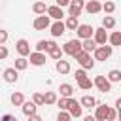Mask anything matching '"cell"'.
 <instances>
[{"label": "cell", "instance_id": "cell-1", "mask_svg": "<svg viewBox=\"0 0 121 121\" xmlns=\"http://www.w3.org/2000/svg\"><path fill=\"white\" fill-rule=\"evenodd\" d=\"M74 59L79 62V66H81L83 70H91V68H95V59L91 57V53H87V51H83V49H81Z\"/></svg>", "mask_w": 121, "mask_h": 121}, {"label": "cell", "instance_id": "cell-2", "mask_svg": "<svg viewBox=\"0 0 121 121\" xmlns=\"http://www.w3.org/2000/svg\"><path fill=\"white\" fill-rule=\"evenodd\" d=\"M81 51V40H78V38H74V40H68L64 45H62V53H66V55H70L72 59L78 55Z\"/></svg>", "mask_w": 121, "mask_h": 121}, {"label": "cell", "instance_id": "cell-3", "mask_svg": "<svg viewBox=\"0 0 121 121\" xmlns=\"http://www.w3.org/2000/svg\"><path fill=\"white\" fill-rule=\"evenodd\" d=\"M113 53V47L112 45H98L95 51H93V57L95 60H108Z\"/></svg>", "mask_w": 121, "mask_h": 121}, {"label": "cell", "instance_id": "cell-4", "mask_svg": "<svg viewBox=\"0 0 121 121\" xmlns=\"http://www.w3.org/2000/svg\"><path fill=\"white\" fill-rule=\"evenodd\" d=\"M93 85H95L100 93H108V91H112V83L108 81L106 76H96V78L93 79Z\"/></svg>", "mask_w": 121, "mask_h": 121}, {"label": "cell", "instance_id": "cell-5", "mask_svg": "<svg viewBox=\"0 0 121 121\" xmlns=\"http://www.w3.org/2000/svg\"><path fill=\"white\" fill-rule=\"evenodd\" d=\"M83 8H85V0H70L68 15H70V17H79V13H81Z\"/></svg>", "mask_w": 121, "mask_h": 121}, {"label": "cell", "instance_id": "cell-6", "mask_svg": "<svg viewBox=\"0 0 121 121\" xmlns=\"http://www.w3.org/2000/svg\"><path fill=\"white\" fill-rule=\"evenodd\" d=\"M93 34H95V28H93L91 25H79V26H78V30H76L78 40H87V38H93Z\"/></svg>", "mask_w": 121, "mask_h": 121}, {"label": "cell", "instance_id": "cell-7", "mask_svg": "<svg viewBox=\"0 0 121 121\" xmlns=\"http://www.w3.org/2000/svg\"><path fill=\"white\" fill-rule=\"evenodd\" d=\"M68 113H70L72 117H81L83 108H81L79 100H76V98H68Z\"/></svg>", "mask_w": 121, "mask_h": 121}, {"label": "cell", "instance_id": "cell-8", "mask_svg": "<svg viewBox=\"0 0 121 121\" xmlns=\"http://www.w3.org/2000/svg\"><path fill=\"white\" fill-rule=\"evenodd\" d=\"M15 51L19 53V57H28L30 55V43L25 38H21V40L15 42Z\"/></svg>", "mask_w": 121, "mask_h": 121}, {"label": "cell", "instance_id": "cell-9", "mask_svg": "<svg viewBox=\"0 0 121 121\" xmlns=\"http://www.w3.org/2000/svg\"><path fill=\"white\" fill-rule=\"evenodd\" d=\"M32 26H34L36 30H45V28H49V26H51V21H49V17H47V15H38V17L34 19Z\"/></svg>", "mask_w": 121, "mask_h": 121}, {"label": "cell", "instance_id": "cell-10", "mask_svg": "<svg viewBox=\"0 0 121 121\" xmlns=\"http://www.w3.org/2000/svg\"><path fill=\"white\" fill-rule=\"evenodd\" d=\"M49 32H51L53 38H59V36H62V34L66 32V25H64L62 21H55V23H51Z\"/></svg>", "mask_w": 121, "mask_h": 121}, {"label": "cell", "instance_id": "cell-11", "mask_svg": "<svg viewBox=\"0 0 121 121\" xmlns=\"http://www.w3.org/2000/svg\"><path fill=\"white\" fill-rule=\"evenodd\" d=\"M93 40H95V43L96 45H106V42H108V32H106V28H95V34H93Z\"/></svg>", "mask_w": 121, "mask_h": 121}, {"label": "cell", "instance_id": "cell-12", "mask_svg": "<svg viewBox=\"0 0 121 121\" xmlns=\"http://www.w3.org/2000/svg\"><path fill=\"white\" fill-rule=\"evenodd\" d=\"M89 15H96L98 11H102V4L98 2V0H89V2H85V8H83Z\"/></svg>", "mask_w": 121, "mask_h": 121}, {"label": "cell", "instance_id": "cell-13", "mask_svg": "<svg viewBox=\"0 0 121 121\" xmlns=\"http://www.w3.org/2000/svg\"><path fill=\"white\" fill-rule=\"evenodd\" d=\"M47 17H49V19H55V21H62L64 11H62V8H59V6H47Z\"/></svg>", "mask_w": 121, "mask_h": 121}, {"label": "cell", "instance_id": "cell-14", "mask_svg": "<svg viewBox=\"0 0 121 121\" xmlns=\"http://www.w3.org/2000/svg\"><path fill=\"white\" fill-rule=\"evenodd\" d=\"M2 78H4V81H8V83H15V81L19 79V72H17L15 68H6V70L2 72Z\"/></svg>", "mask_w": 121, "mask_h": 121}, {"label": "cell", "instance_id": "cell-15", "mask_svg": "<svg viewBox=\"0 0 121 121\" xmlns=\"http://www.w3.org/2000/svg\"><path fill=\"white\" fill-rule=\"evenodd\" d=\"M108 108L110 106H106V104H96V108H95V119L96 121H106Z\"/></svg>", "mask_w": 121, "mask_h": 121}, {"label": "cell", "instance_id": "cell-16", "mask_svg": "<svg viewBox=\"0 0 121 121\" xmlns=\"http://www.w3.org/2000/svg\"><path fill=\"white\" fill-rule=\"evenodd\" d=\"M55 70H57L60 76H64V74H70L72 66H70V62H68V60L60 59V60H57V64H55Z\"/></svg>", "mask_w": 121, "mask_h": 121}, {"label": "cell", "instance_id": "cell-17", "mask_svg": "<svg viewBox=\"0 0 121 121\" xmlns=\"http://www.w3.org/2000/svg\"><path fill=\"white\" fill-rule=\"evenodd\" d=\"M30 64H34V66H43V64H45V53H38V51L30 53Z\"/></svg>", "mask_w": 121, "mask_h": 121}, {"label": "cell", "instance_id": "cell-18", "mask_svg": "<svg viewBox=\"0 0 121 121\" xmlns=\"http://www.w3.org/2000/svg\"><path fill=\"white\" fill-rule=\"evenodd\" d=\"M79 104H81V108H96V98L95 96H91V95H85V96H81V100H79Z\"/></svg>", "mask_w": 121, "mask_h": 121}, {"label": "cell", "instance_id": "cell-19", "mask_svg": "<svg viewBox=\"0 0 121 121\" xmlns=\"http://www.w3.org/2000/svg\"><path fill=\"white\" fill-rule=\"evenodd\" d=\"M32 11H34L36 15H45V13H47V4L42 2V0H38V2L32 4Z\"/></svg>", "mask_w": 121, "mask_h": 121}, {"label": "cell", "instance_id": "cell-20", "mask_svg": "<svg viewBox=\"0 0 121 121\" xmlns=\"http://www.w3.org/2000/svg\"><path fill=\"white\" fill-rule=\"evenodd\" d=\"M21 108H23V113H25L26 117H28V115H34V113H36V110H38V106H36L32 100L23 102V106H21Z\"/></svg>", "mask_w": 121, "mask_h": 121}, {"label": "cell", "instance_id": "cell-21", "mask_svg": "<svg viewBox=\"0 0 121 121\" xmlns=\"http://www.w3.org/2000/svg\"><path fill=\"white\" fill-rule=\"evenodd\" d=\"M96 47H98V45L95 43V40H93V38L81 40V49H83V51H87V53H93V51H95Z\"/></svg>", "mask_w": 121, "mask_h": 121}, {"label": "cell", "instance_id": "cell-22", "mask_svg": "<svg viewBox=\"0 0 121 121\" xmlns=\"http://www.w3.org/2000/svg\"><path fill=\"white\" fill-rule=\"evenodd\" d=\"M59 91H60V96H64V98H72V95H74V87L70 83H60Z\"/></svg>", "mask_w": 121, "mask_h": 121}, {"label": "cell", "instance_id": "cell-23", "mask_svg": "<svg viewBox=\"0 0 121 121\" xmlns=\"http://www.w3.org/2000/svg\"><path fill=\"white\" fill-rule=\"evenodd\" d=\"M108 42H110V45H112V47L121 45V32H119V30H113L112 34H108Z\"/></svg>", "mask_w": 121, "mask_h": 121}, {"label": "cell", "instance_id": "cell-24", "mask_svg": "<svg viewBox=\"0 0 121 121\" xmlns=\"http://www.w3.org/2000/svg\"><path fill=\"white\" fill-rule=\"evenodd\" d=\"M64 25H66V30H78V26H79V21H78V17H70L68 15V19L64 21Z\"/></svg>", "mask_w": 121, "mask_h": 121}, {"label": "cell", "instance_id": "cell-25", "mask_svg": "<svg viewBox=\"0 0 121 121\" xmlns=\"http://www.w3.org/2000/svg\"><path fill=\"white\" fill-rule=\"evenodd\" d=\"M108 81L110 83H117V81H121V70H117V68H113V70H110L108 72Z\"/></svg>", "mask_w": 121, "mask_h": 121}, {"label": "cell", "instance_id": "cell-26", "mask_svg": "<svg viewBox=\"0 0 121 121\" xmlns=\"http://www.w3.org/2000/svg\"><path fill=\"white\" fill-rule=\"evenodd\" d=\"M9 100H11V104L13 106H23V102H25V96H23V93H11V96H9Z\"/></svg>", "mask_w": 121, "mask_h": 121}, {"label": "cell", "instance_id": "cell-27", "mask_svg": "<svg viewBox=\"0 0 121 121\" xmlns=\"http://www.w3.org/2000/svg\"><path fill=\"white\" fill-rule=\"evenodd\" d=\"M113 26H115V19H113L112 15H104V17H102V28L112 30Z\"/></svg>", "mask_w": 121, "mask_h": 121}, {"label": "cell", "instance_id": "cell-28", "mask_svg": "<svg viewBox=\"0 0 121 121\" xmlns=\"http://www.w3.org/2000/svg\"><path fill=\"white\" fill-rule=\"evenodd\" d=\"M26 66H28V60H26V57H17L15 59V70L19 72V70H26Z\"/></svg>", "mask_w": 121, "mask_h": 121}, {"label": "cell", "instance_id": "cell-29", "mask_svg": "<svg viewBox=\"0 0 121 121\" xmlns=\"http://www.w3.org/2000/svg\"><path fill=\"white\" fill-rule=\"evenodd\" d=\"M57 98H59V96H57L55 91H47V93L43 95V102H45V104H57Z\"/></svg>", "mask_w": 121, "mask_h": 121}, {"label": "cell", "instance_id": "cell-30", "mask_svg": "<svg viewBox=\"0 0 121 121\" xmlns=\"http://www.w3.org/2000/svg\"><path fill=\"white\" fill-rule=\"evenodd\" d=\"M102 11H104L106 15H112V13L115 11V4H113L112 0H106V2L102 4Z\"/></svg>", "mask_w": 121, "mask_h": 121}, {"label": "cell", "instance_id": "cell-31", "mask_svg": "<svg viewBox=\"0 0 121 121\" xmlns=\"http://www.w3.org/2000/svg\"><path fill=\"white\" fill-rule=\"evenodd\" d=\"M62 55H64V53H62V49H60L59 45H57V47H53V49L49 51V57H51L53 60H60V59H62Z\"/></svg>", "mask_w": 121, "mask_h": 121}, {"label": "cell", "instance_id": "cell-32", "mask_svg": "<svg viewBox=\"0 0 121 121\" xmlns=\"http://www.w3.org/2000/svg\"><path fill=\"white\" fill-rule=\"evenodd\" d=\"M57 106H59L60 112H68V98H64V96L57 98Z\"/></svg>", "mask_w": 121, "mask_h": 121}, {"label": "cell", "instance_id": "cell-33", "mask_svg": "<svg viewBox=\"0 0 121 121\" xmlns=\"http://www.w3.org/2000/svg\"><path fill=\"white\" fill-rule=\"evenodd\" d=\"M32 102H34L36 106H45V102H43V95H42V93H34V95H32Z\"/></svg>", "mask_w": 121, "mask_h": 121}, {"label": "cell", "instance_id": "cell-34", "mask_svg": "<svg viewBox=\"0 0 121 121\" xmlns=\"http://www.w3.org/2000/svg\"><path fill=\"white\" fill-rule=\"evenodd\" d=\"M78 85H79V89H83V91H89V89L93 87V81H91L89 78H85V79H81Z\"/></svg>", "mask_w": 121, "mask_h": 121}, {"label": "cell", "instance_id": "cell-35", "mask_svg": "<svg viewBox=\"0 0 121 121\" xmlns=\"http://www.w3.org/2000/svg\"><path fill=\"white\" fill-rule=\"evenodd\" d=\"M115 119H117V110H115V108H108L106 121H115Z\"/></svg>", "mask_w": 121, "mask_h": 121}, {"label": "cell", "instance_id": "cell-36", "mask_svg": "<svg viewBox=\"0 0 121 121\" xmlns=\"http://www.w3.org/2000/svg\"><path fill=\"white\" fill-rule=\"evenodd\" d=\"M74 76H76V81L79 83L81 79H85V78H87V72H85L83 68H79V70H76V74H74Z\"/></svg>", "mask_w": 121, "mask_h": 121}, {"label": "cell", "instance_id": "cell-37", "mask_svg": "<svg viewBox=\"0 0 121 121\" xmlns=\"http://www.w3.org/2000/svg\"><path fill=\"white\" fill-rule=\"evenodd\" d=\"M57 121H72V115H70L68 112H59Z\"/></svg>", "mask_w": 121, "mask_h": 121}, {"label": "cell", "instance_id": "cell-38", "mask_svg": "<svg viewBox=\"0 0 121 121\" xmlns=\"http://www.w3.org/2000/svg\"><path fill=\"white\" fill-rule=\"evenodd\" d=\"M6 42H8V32H6V30H2V28H0V45H4V43H6Z\"/></svg>", "mask_w": 121, "mask_h": 121}, {"label": "cell", "instance_id": "cell-39", "mask_svg": "<svg viewBox=\"0 0 121 121\" xmlns=\"http://www.w3.org/2000/svg\"><path fill=\"white\" fill-rule=\"evenodd\" d=\"M0 121H17V117L11 115V113H4V115L0 117Z\"/></svg>", "mask_w": 121, "mask_h": 121}, {"label": "cell", "instance_id": "cell-40", "mask_svg": "<svg viewBox=\"0 0 121 121\" xmlns=\"http://www.w3.org/2000/svg\"><path fill=\"white\" fill-rule=\"evenodd\" d=\"M4 59H8V47L0 45V60H4Z\"/></svg>", "mask_w": 121, "mask_h": 121}, {"label": "cell", "instance_id": "cell-41", "mask_svg": "<svg viewBox=\"0 0 121 121\" xmlns=\"http://www.w3.org/2000/svg\"><path fill=\"white\" fill-rule=\"evenodd\" d=\"M55 6H59V8H64V6H70V0H55Z\"/></svg>", "mask_w": 121, "mask_h": 121}, {"label": "cell", "instance_id": "cell-42", "mask_svg": "<svg viewBox=\"0 0 121 121\" xmlns=\"http://www.w3.org/2000/svg\"><path fill=\"white\" fill-rule=\"evenodd\" d=\"M28 121H43V119H42L38 113H34V115H28Z\"/></svg>", "mask_w": 121, "mask_h": 121}, {"label": "cell", "instance_id": "cell-43", "mask_svg": "<svg viewBox=\"0 0 121 121\" xmlns=\"http://www.w3.org/2000/svg\"><path fill=\"white\" fill-rule=\"evenodd\" d=\"M83 121H96V119H95V115H85Z\"/></svg>", "mask_w": 121, "mask_h": 121}, {"label": "cell", "instance_id": "cell-44", "mask_svg": "<svg viewBox=\"0 0 121 121\" xmlns=\"http://www.w3.org/2000/svg\"><path fill=\"white\" fill-rule=\"evenodd\" d=\"M115 106H117V108H115V110H121V96H119V98H117V100H115Z\"/></svg>", "mask_w": 121, "mask_h": 121}, {"label": "cell", "instance_id": "cell-45", "mask_svg": "<svg viewBox=\"0 0 121 121\" xmlns=\"http://www.w3.org/2000/svg\"><path fill=\"white\" fill-rule=\"evenodd\" d=\"M117 119H121V110H117Z\"/></svg>", "mask_w": 121, "mask_h": 121}, {"label": "cell", "instance_id": "cell-46", "mask_svg": "<svg viewBox=\"0 0 121 121\" xmlns=\"http://www.w3.org/2000/svg\"><path fill=\"white\" fill-rule=\"evenodd\" d=\"M42 2H47V0H42Z\"/></svg>", "mask_w": 121, "mask_h": 121}, {"label": "cell", "instance_id": "cell-47", "mask_svg": "<svg viewBox=\"0 0 121 121\" xmlns=\"http://www.w3.org/2000/svg\"><path fill=\"white\" fill-rule=\"evenodd\" d=\"M0 25H2V19H0Z\"/></svg>", "mask_w": 121, "mask_h": 121}, {"label": "cell", "instance_id": "cell-48", "mask_svg": "<svg viewBox=\"0 0 121 121\" xmlns=\"http://www.w3.org/2000/svg\"><path fill=\"white\" fill-rule=\"evenodd\" d=\"M119 60H121V57H119Z\"/></svg>", "mask_w": 121, "mask_h": 121}]
</instances>
